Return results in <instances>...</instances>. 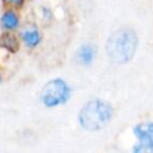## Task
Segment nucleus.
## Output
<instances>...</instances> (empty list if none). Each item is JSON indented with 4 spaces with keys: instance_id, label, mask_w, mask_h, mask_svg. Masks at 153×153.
Here are the masks:
<instances>
[{
    "instance_id": "f03ea898",
    "label": "nucleus",
    "mask_w": 153,
    "mask_h": 153,
    "mask_svg": "<svg viewBox=\"0 0 153 153\" xmlns=\"http://www.w3.org/2000/svg\"><path fill=\"white\" fill-rule=\"evenodd\" d=\"M112 116V105L104 99L94 98L90 99L81 106L78 114V123L84 130L98 131L110 123Z\"/></svg>"
},
{
    "instance_id": "f257e3e1",
    "label": "nucleus",
    "mask_w": 153,
    "mask_h": 153,
    "mask_svg": "<svg viewBox=\"0 0 153 153\" xmlns=\"http://www.w3.org/2000/svg\"><path fill=\"white\" fill-rule=\"evenodd\" d=\"M139 45V37L130 27L115 30L106 39L105 51L108 59L115 65H126L135 55Z\"/></svg>"
},
{
    "instance_id": "6e6552de",
    "label": "nucleus",
    "mask_w": 153,
    "mask_h": 153,
    "mask_svg": "<svg viewBox=\"0 0 153 153\" xmlns=\"http://www.w3.org/2000/svg\"><path fill=\"white\" fill-rule=\"evenodd\" d=\"M94 56H96V49L90 43H86V44L80 45L79 49H78V51H76L78 61L81 65H84V66H90L93 62Z\"/></svg>"
},
{
    "instance_id": "1a4fd4ad",
    "label": "nucleus",
    "mask_w": 153,
    "mask_h": 153,
    "mask_svg": "<svg viewBox=\"0 0 153 153\" xmlns=\"http://www.w3.org/2000/svg\"><path fill=\"white\" fill-rule=\"evenodd\" d=\"M2 2L7 6H11L14 8H20V7H23L25 0H2Z\"/></svg>"
},
{
    "instance_id": "0eeeda50",
    "label": "nucleus",
    "mask_w": 153,
    "mask_h": 153,
    "mask_svg": "<svg viewBox=\"0 0 153 153\" xmlns=\"http://www.w3.org/2000/svg\"><path fill=\"white\" fill-rule=\"evenodd\" d=\"M0 48L13 54L19 50L20 42L16 35H13L11 31H7V32H4L2 35H0Z\"/></svg>"
},
{
    "instance_id": "7ed1b4c3",
    "label": "nucleus",
    "mask_w": 153,
    "mask_h": 153,
    "mask_svg": "<svg viewBox=\"0 0 153 153\" xmlns=\"http://www.w3.org/2000/svg\"><path fill=\"white\" fill-rule=\"evenodd\" d=\"M71 94L72 88L69 84L62 78H54L45 82L42 87L39 100L45 108L53 109L66 104L69 100Z\"/></svg>"
},
{
    "instance_id": "39448f33",
    "label": "nucleus",
    "mask_w": 153,
    "mask_h": 153,
    "mask_svg": "<svg viewBox=\"0 0 153 153\" xmlns=\"http://www.w3.org/2000/svg\"><path fill=\"white\" fill-rule=\"evenodd\" d=\"M20 39L27 48H36L42 41V35L37 27L29 26L20 32Z\"/></svg>"
},
{
    "instance_id": "9d476101",
    "label": "nucleus",
    "mask_w": 153,
    "mask_h": 153,
    "mask_svg": "<svg viewBox=\"0 0 153 153\" xmlns=\"http://www.w3.org/2000/svg\"><path fill=\"white\" fill-rule=\"evenodd\" d=\"M1 80H2V78H1V74H0V82H1Z\"/></svg>"
},
{
    "instance_id": "423d86ee",
    "label": "nucleus",
    "mask_w": 153,
    "mask_h": 153,
    "mask_svg": "<svg viewBox=\"0 0 153 153\" xmlns=\"http://www.w3.org/2000/svg\"><path fill=\"white\" fill-rule=\"evenodd\" d=\"M19 16L13 10H6L0 17V25L6 31H14L19 26Z\"/></svg>"
},
{
    "instance_id": "20e7f679",
    "label": "nucleus",
    "mask_w": 153,
    "mask_h": 153,
    "mask_svg": "<svg viewBox=\"0 0 153 153\" xmlns=\"http://www.w3.org/2000/svg\"><path fill=\"white\" fill-rule=\"evenodd\" d=\"M133 134L136 139L133 152L153 153V121H143L135 124Z\"/></svg>"
}]
</instances>
